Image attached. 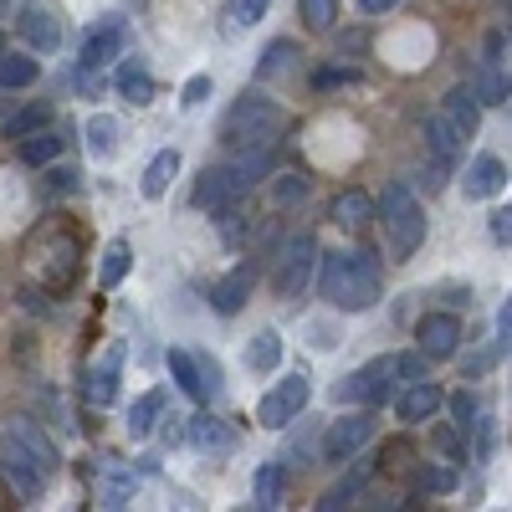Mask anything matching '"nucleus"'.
Segmentation results:
<instances>
[{
  "label": "nucleus",
  "mask_w": 512,
  "mask_h": 512,
  "mask_svg": "<svg viewBox=\"0 0 512 512\" xmlns=\"http://www.w3.org/2000/svg\"><path fill=\"white\" fill-rule=\"evenodd\" d=\"M384 292V272H379V256L364 246L349 251H328L323 267H318V297L338 313H364L379 303Z\"/></svg>",
  "instance_id": "f257e3e1"
},
{
  "label": "nucleus",
  "mask_w": 512,
  "mask_h": 512,
  "mask_svg": "<svg viewBox=\"0 0 512 512\" xmlns=\"http://www.w3.org/2000/svg\"><path fill=\"white\" fill-rule=\"evenodd\" d=\"M277 128H282V108L267 103V98H256V93H246V98L231 103L221 139H226L231 154H241V149H251V144H277Z\"/></svg>",
  "instance_id": "f03ea898"
},
{
  "label": "nucleus",
  "mask_w": 512,
  "mask_h": 512,
  "mask_svg": "<svg viewBox=\"0 0 512 512\" xmlns=\"http://www.w3.org/2000/svg\"><path fill=\"white\" fill-rule=\"evenodd\" d=\"M374 216H384V231H390L395 262H410V256L420 251V241H425V216H420V205L410 200V190H405V185H384V190H379V205H374Z\"/></svg>",
  "instance_id": "7ed1b4c3"
},
{
  "label": "nucleus",
  "mask_w": 512,
  "mask_h": 512,
  "mask_svg": "<svg viewBox=\"0 0 512 512\" xmlns=\"http://www.w3.org/2000/svg\"><path fill=\"white\" fill-rule=\"evenodd\" d=\"M390 400H395V364L390 359H374V364L354 369L344 384H333V405H369V410H379Z\"/></svg>",
  "instance_id": "20e7f679"
},
{
  "label": "nucleus",
  "mask_w": 512,
  "mask_h": 512,
  "mask_svg": "<svg viewBox=\"0 0 512 512\" xmlns=\"http://www.w3.org/2000/svg\"><path fill=\"white\" fill-rule=\"evenodd\" d=\"M0 482H6V492L16 502H36L41 492H47V472L36 466V456L6 431L0 436Z\"/></svg>",
  "instance_id": "39448f33"
},
{
  "label": "nucleus",
  "mask_w": 512,
  "mask_h": 512,
  "mask_svg": "<svg viewBox=\"0 0 512 512\" xmlns=\"http://www.w3.org/2000/svg\"><path fill=\"white\" fill-rule=\"evenodd\" d=\"M313 267H318V241H313L308 231H303V236H292V241L282 246V262H277V277H272L277 297H303Z\"/></svg>",
  "instance_id": "423d86ee"
},
{
  "label": "nucleus",
  "mask_w": 512,
  "mask_h": 512,
  "mask_svg": "<svg viewBox=\"0 0 512 512\" xmlns=\"http://www.w3.org/2000/svg\"><path fill=\"white\" fill-rule=\"evenodd\" d=\"M374 441V415H344V420H333L328 425V436H323V461H354V451H364Z\"/></svg>",
  "instance_id": "0eeeda50"
},
{
  "label": "nucleus",
  "mask_w": 512,
  "mask_h": 512,
  "mask_svg": "<svg viewBox=\"0 0 512 512\" xmlns=\"http://www.w3.org/2000/svg\"><path fill=\"white\" fill-rule=\"evenodd\" d=\"M241 195H246V185H241V175L231 164H210L205 175L195 180V205L200 210H231Z\"/></svg>",
  "instance_id": "6e6552de"
},
{
  "label": "nucleus",
  "mask_w": 512,
  "mask_h": 512,
  "mask_svg": "<svg viewBox=\"0 0 512 512\" xmlns=\"http://www.w3.org/2000/svg\"><path fill=\"white\" fill-rule=\"evenodd\" d=\"M415 349H420L425 359H451V354L461 349V318H451V313L420 318V328H415Z\"/></svg>",
  "instance_id": "1a4fd4ad"
},
{
  "label": "nucleus",
  "mask_w": 512,
  "mask_h": 512,
  "mask_svg": "<svg viewBox=\"0 0 512 512\" xmlns=\"http://www.w3.org/2000/svg\"><path fill=\"white\" fill-rule=\"evenodd\" d=\"M395 405V415L405 420V425H420V420H431L441 405H446V395H441V384H431V379H415L405 395H395L390 400Z\"/></svg>",
  "instance_id": "9d476101"
},
{
  "label": "nucleus",
  "mask_w": 512,
  "mask_h": 512,
  "mask_svg": "<svg viewBox=\"0 0 512 512\" xmlns=\"http://www.w3.org/2000/svg\"><path fill=\"white\" fill-rule=\"evenodd\" d=\"M256 292V267H236V272H226L221 282H216V292H210V308H216L221 318H231V313H241L246 308V297Z\"/></svg>",
  "instance_id": "9b49d317"
},
{
  "label": "nucleus",
  "mask_w": 512,
  "mask_h": 512,
  "mask_svg": "<svg viewBox=\"0 0 512 512\" xmlns=\"http://www.w3.org/2000/svg\"><path fill=\"white\" fill-rule=\"evenodd\" d=\"M16 31H21V36L31 41L36 52H57V47H62V26H57V16H52L47 6H36V0H31V6L21 11Z\"/></svg>",
  "instance_id": "f8f14e48"
},
{
  "label": "nucleus",
  "mask_w": 512,
  "mask_h": 512,
  "mask_svg": "<svg viewBox=\"0 0 512 512\" xmlns=\"http://www.w3.org/2000/svg\"><path fill=\"white\" fill-rule=\"evenodd\" d=\"M441 118L456 139H472L477 134V123H482V103L472 98V88H451L446 103H441Z\"/></svg>",
  "instance_id": "ddd939ff"
},
{
  "label": "nucleus",
  "mask_w": 512,
  "mask_h": 512,
  "mask_svg": "<svg viewBox=\"0 0 512 512\" xmlns=\"http://www.w3.org/2000/svg\"><path fill=\"white\" fill-rule=\"evenodd\" d=\"M502 185H507V164L497 154H477L472 169H466V180H461V190L472 195V200H492Z\"/></svg>",
  "instance_id": "4468645a"
},
{
  "label": "nucleus",
  "mask_w": 512,
  "mask_h": 512,
  "mask_svg": "<svg viewBox=\"0 0 512 512\" xmlns=\"http://www.w3.org/2000/svg\"><path fill=\"white\" fill-rule=\"evenodd\" d=\"M118 52H123V26H118V21H103L98 31H88V41H82V67L103 72Z\"/></svg>",
  "instance_id": "2eb2a0df"
},
{
  "label": "nucleus",
  "mask_w": 512,
  "mask_h": 512,
  "mask_svg": "<svg viewBox=\"0 0 512 512\" xmlns=\"http://www.w3.org/2000/svg\"><path fill=\"white\" fill-rule=\"evenodd\" d=\"M11 436H16V441H21V446H26L31 456H36V466H41V472H47V477H52L57 466H62V451L52 446V436L41 431L36 420H16V425H11Z\"/></svg>",
  "instance_id": "dca6fc26"
},
{
  "label": "nucleus",
  "mask_w": 512,
  "mask_h": 512,
  "mask_svg": "<svg viewBox=\"0 0 512 512\" xmlns=\"http://www.w3.org/2000/svg\"><path fill=\"white\" fill-rule=\"evenodd\" d=\"M118 359H123V349H108V359L82 379V395H88V405H113V395H118Z\"/></svg>",
  "instance_id": "f3484780"
},
{
  "label": "nucleus",
  "mask_w": 512,
  "mask_h": 512,
  "mask_svg": "<svg viewBox=\"0 0 512 512\" xmlns=\"http://www.w3.org/2000/svg\"><path fill=\"white\" fill-rule=\"evenodd\" d=\"M333 221L344 226V231H369V221H374V200H369L364 190L338 195V200H333Z\"/></svg>",
  "instance_id": "a211bd4d"
},
{
  "label": "nucleus",
  "mask_w": 512,
  "mask_h": 512,
  "mask_svg": "<svg viewBox=\"0 0 512 512\" xmlns=\"http://www.w3.org/2000/svg\"><path fill=\"white\" fill-rule=\"evenodd\" d=\"M180 175V149H159L154 159H149V169H144V180H139V190L149 195V200H159L164 190H169V180Z\"/></svg>",
  "instance_id": "6ab92c4d"
},
{
  "label": "nucleus",
  "mask_w": 512,
  "mask_h": 512,
  "mask_svg": "<svg viewBox=\"0 0 512 512\" xmlns=\"http://www.w3.org/2000/svg\"><path fill=\"white\" fill-rule=\"evenodd\" d=\"M282 487H287V472H282L277 461L256 466V477H251V502L262 507V512H272V507H282Z\"/></svg>",
  "instance_id": "aec40b11"
},
{
  "label": "nucleus",
  "mask_w": 512,
  "mask_h": 512,
  "mask_svg": "<svg viewBox=\"0 0 512 512\" xmlns=\"http://www.w3.org/2000/svg\"><path fill=\"white\" fill-rule=\"evenodd\" d=\"M190 441L200 446V451H236V431L231 425H221V420H210V415H195L190 420Z\"/></svg>",
  "instance_id": "412c9836"
},
{
  "label": "nucleus",
  "mask_w": 512,
  "mask_h": 512,
  "mask_svg": "<svg viewBox=\"0 0 512 512\" xmlns=\"http://www.w3.org/2000/svg\"><path fill=\"white\" fill-rule=\"evenodd\" d=\"M113 88H118V98H128L134 108H149V103H154V77H149L139 62H134V67H118Z\"/></svg>",
  "instance_id": "4be33fe9"
},
{
  "label": "nucleus",
  "mask_w": 512,
  "mask_h": 512,
  "mask_svg": "<svg viewBox=\"0 0 512 512\" xmlns=\"http://www.w3.org/2000/svg\"><path fill=\"white\" fill-rule=\"evenodd\" d=\"M21 149V164H57V154H62V134H52V128H36V134H26V139H16Z\"/></svg>",
  "instance_id": "5701e85b"
},
{
  "label": "nucleus",
  "mask_w": 512,
  "mask_h": 512,
  "mask_svg": "<svg viewBox=\"0 0 512 512\" xmlns=\"http://www.w3.org/2000/svg\"><path fill=\"white\" fill-rule=\"evenodd\" d=\"M164 364H169V374H175V384L190 395V400H210L205 395V379H200V364H195V354H185V349H169L164 354Z\"/></svg>",
  "instance_id": "b1692460"
},
{
  "label": "nucleus",
  "mask_w": 512,
  "mask_h": 512,
  "mask_svg": "<svg viewBox=\"0 0 512 512\" xmlns=\"http://www.w3.org/2000/svg\"><path fill=\"white\" fill-rule=\"evenodd\" d=\"M246 364H251L256 374L277 369V364H282V333H277V328H262V333H256L251 344H246Z\"/></svg>",
  "instance_id": "393cba45"
},
{
  "label": "nucleus",
  "mask_w": 512,
  "mask_h": 512,
  "mask_svg": "<svg viewBox=\"0 0 512 512\" xmlns=\"http://www.w3.org/2000/svg\"><path fill=\"white\" fill-rule=\"evenodd\" d=\"M420 139H425V149H431V159H441V164H451V159H456V144H461L451 128H446L441 113H431V118L420 123Z\"/></svg>",
  "instance_id": "a878e982"
},
{
  "label": "nucleus",
  "mask_w": 512,
  "mask_h": 512,
  "mask_svg": "<svg viewBox=\"0 0 512 512\" xmlns=\"http://www.w3.org/2000/svg\"><path fill=\"white\" fill-rule=\"evenodd\" d=\"M36 128H52V103H26L21 113L6 118L0 134H6V139H26V134H36Z\"/></svg>",
  "instance_id": "bb28decb"
},
{
  "label": "nucleus",
  "mask_w": 512,
  "mask_h": 512,
  "mask_svg": "<svg viewBox=\"0 0 512 512\" xmlns=\"http://www.w3.org/2000/svg\"><path fill=\"white\" fill-rule=\"evenodd\" d=\"M159 410H164V390H149V395H139V400H134V410H128V436H134V441H144V436L154 431Z\"/></svg>",
  "instance_id": "cd10ccee"
},
{
  "label": "nucleus",
  "mask_w": 512,
  "mask_h": 512,
  "mask_svg": "<svg viewBox=\"0 0 512 512\" xmlns=\"http://www.w3.org/2000/svg\"><path fill=\"white\" fill-rule=\"evenodd\" d=\"M272 395H277V400H282L292 415H303V410H308V400H313V384H308V374H303V369H292V374L277 384Z\"/></svg>",
  "instance_id": "c85d7f7f"
},
{
  "label": "nucleus",
  "mask_w": 512,
  "mask_h": 512,
  "mask_svg": "<svg viewBox=\"0 0 512 512\" xmlns=\"http://www.w3.org/2000/svg\"><path fill=\"white\" fill-rule=\"evenodd\" d=\"M88 149H93V159H108L118 149V118H108V113L88 118Z\"/></svg>",
  "instance_id": "c756f323"
},
{
  "label": "nucleus",
  "mask_w": 512,
  "mask_h": 512,
  "mask_svg": "<svg viewBox=\"0 0 512 512\" xmlns=\"http://www.w3.org/2000/svg\"><path fill=\"white\" fill-rule=\"evenodd\" d=\"M31 82H36V62L31 57L0 52V88H31Z\"/></svg>",
  "instance_id": "7c9ffc66"
},
{
  "label": "nucleus",
  "mask_w": 512,
  "mask_h": 512,
  "mask_svg": "<svg viewBox=\"0 0 512 512\" xmlns=\"http://www.w3.org/2000/svg\"><path fill=\"white\" fill-rule=\"evenodd\" d=\"M123 272H128V241H108L103 267H98V282H103V287H118Z\"/></svg>",
  "instance_id": "2f4dec72"
},
{
  "label": "nucleus",
  "mask_w": 512,
  "mask_h": 512,
  "mask_svg": "<svg viewBox=\"0 0 512 512\" xmlns=\"http://www.w3.org/2000/svg\"><path fill=\"white\" fill-rule=\"evenodd\" d=\"M297 11H303L308 31H328L338 21V0H297Z\"/></svg>",
  "instance_id": "473e14b6"
},
{
  "label": "nucleus",
  "mask_w": 512,
  "mask_h": 512,
  "mask_svg": "<svg viewBox=\"0 0 512 512\" xmlns=\"http://www.w3.org/2000/svg\"><path fill=\"white\" fill-rule=\"evenodd\" d=\"M297 57V47H292V41H272V47H267V57L262 62H256V82H267V77H277L287 62Z\"/></svg>",
  "instance_id": "72a5a7b5"
},
{
  "label": "nucleus",
  "mask_w": 512,
  "mask_h": 512,
  "mask_svg": "<svg viewBox=\"0 0 512 512\" xmlns=\"http://www.w3.org/2000/svg\"><path fill=\"white\" fill-rule=\"evenodd\" d=\"M472 98L477 103H507V67H487L482 72V88Z\"/></svg>",
  "instance_id": "f704fd0d"
},
{
  "label": "nucleus",
  "mask_w": 512,
  "mask_h": 512,
  "mask_svg": "<svg viewBox=\"0 0 512 512\" xmlns=\"http://www.w3.org/2000/svg\"><path fill=\"white\" fill-rule=\"evenodd\" d=\"M359 487H364V472H354V477H344V482H338V487H328L318 507H323V512H338V507H349Z\"/></svg>",
  "instance_id": "c9c22d12"
},
{
  "label": "nucleus",
  "mask_w": 512,
  "mask_h": 512,
  "mask_svg": "<svg viewBox=\"0 0 512 512\" xmlns=\"http://www.w3.org/2000/svg\"><path fill=\"white\" fill-rule=\"evenodd\" d=\"M354 82H364L354 67H318V72H313V88H318V93H328V88H354Z\"/></svg>",
  "instance_id": "e433bc0d"
},
{
  "label": "nucleus",
  "mask_w": 512,
  "mask_h": 512,
  "mask_svg": "<svg viewBox=\"0 0 512 512\" xmlns=\"http://www.w3.org/2000/svg\"><path fill=\"white\" fill-rule=\"evenodd\" d=\"M446 405H451V415H456V431H461V441H466V425H477V395H472V390H456Z\"/></svg>",
  "instance_id": "4c0bfd02"
},
{
  "label": "nucleus",
  "mask_w": 512,
  "mask_h": 512,
  "mask_svg": "<svg viewBox=\"0 0 512 512\" xmlns=\"http://www.w3.org/2000/svg\"><path fill=\"white\" fill-rule=\"evenodd\" d=\"M390 364H395V379H405V384H415V379H425V369H431V359H425L420 349H410V354H395Z\"/></svg>",
  "instance_id": "58836bf2"
},
{
  "label": "nucleus",
  "mask_w": 512,
  "mask_h": 512,
  "mask_svg": "<svg viewBox=\"0 0 512 512\" xmlns=\"http://www.w3.org/2000/svg\"><path fill=\"white\" fill-rule=\"evenodd\" d=\"M256 420H262L267 431H282V425H287V420H297V415H292V410H287V405H282L277 395H267L262 405H256Z\"/></svg>",
  "instance_id": "ea45409f"
},
{
  "label": "nucleus",
  "mask_w": 512,
  "mask_h": 512,
  "mask_svg": "<svg viewBox=\"0 0 512 512\" xmlns=\"http://www.w3.org/2000/svg\"><path fill=\"white\" fill-rule=\"evenodd\" d=\"M415 482H420V487H431V492H446L456 477L446 472V466H425V472H415Z\"/></svg>",
  "instance_id": "a19ab883"
},
{
  "label": "nucleus",
  "mask_w": 512,
  "mask_h": 512,
  "mask_svg": "<svg viewBox=\"0 0 512 512\" xmlns=\"http://www.w3.org/2000/svg\"><path fill=\"white\" fill-rule=\"evenodd\" d=\"M267 6H272V0H236V21L241 26H256V21L267 16Z\"/></svg>",
  "instance_id": "79ce46f5"
},
{
  "label": "nucleus",
  "mask_w": 512,
  "mask_h": 512,
  "mask_svg": "<svg viewBox=\"0 0 512 512\" xmlns=\"http://www.w3.org/2000/svg\"><path fill=\"white\" fill-rule=\"evenodd\" d=\"M205 98H210V77H205V72H195V77L185 82V108H200Z\"/></svg>",
  "instance_id": "37998d69"
},
{
  "label": "nucleus",
  "mask_w": 512,
  "mask_h": 512,
  "mask_svg": "<svg viewBox=\"0 0 512 512\" xmlns=\"http://www.w3.org/2000/svg\"><path fill=\"white\" fill-rule=\"evenodd\" d=\"M303 195H308V180H303V175H287V180H277V200H282V205L303 200Z\"/></svg>",
  "instance_id": "c03bdc74"
},
{
  "label": "nucleus",
  "mask_w": 512,
  "mask_h": 512,
  "mask_svg": "<svg viewBox=\"0 0 512 512\" xmlns=\"http://www.w3.org/2000/svg\"><path fill=\"white\" fill-rule=\"evenodd\" d=\"M487 231H492V241H512V210H492V221H487Z\"/></svg>",
  "instance_id": "a18cd8bd"
},
{
  "label": "nucleus",
  "mask_w": 512,
  "mask_h": 512,
  "mask_svg": "<svg viewBox=\"0 0 512 512\" xmlns=\"http://www.w3.org/2000/svg\"><path fill=\"white\" fill-rule=\"evenodd\" d=\"M502 52H507V31H487V67H502Z\"/></svg>",
  "instance_id": "49530a36"
},
{
  "label": "nucleus",
  "mask_w": 512,
  "mask_h": 512,
  "mask_svg": "<svg viewBox=\"0 0 512 512\" xmlns=\"http://www.w3.org/2000/svg\"><path fill=\"white\" fill-rule=\"evenodd\" d=\"M77 180H72V169H52V180H47V190H57V195H67Z\"/></svg>",
  "instance_id": "de8ad7c7"
},
{
  "label": "nucleus",
  "mask_w": 512,
  "mask_h": 512,
  "mask_svg": "<svg viewBox=\"0 0 512 512\" xmlns=\"http://www.w3.org/2000/svg\"><path fill=\"white\" fill-rule=\"evenodd\" d=\"M400 6V0H359V11L364 16H379V11H395Z\"/></svg>",
  "instance_id": "09e8293b"
},
{
  "label": "nucleus",
  "mask_w": 512,
  "mask_h": 512,
  "mask_svg": "<svg viewBox=\"0 0 512 512\" xmlns=\"http://www.w3.org/2000/svg\"><path fill=\"white\" fill-rule=\"evenodd\" d=\"M497 333H502V349H507V333H512V313H507V303L497 308Z\"/></svg>",
  "instance_id": "8fccbe9b"
},
{
  "label": "nucleus",
  "mask_w": 512,
  "mask_h": 512,
  "mask_svg": "<svg viewBox=\"0 0 512 512\" xmlns=\"http://www.w3.org/2000/svg\"><path fill=\"white\" fill-rule=\"evenodd\" d=\"M0 47H6V36H0Z\"/></svg>",
  "instance_id": "3c124183"
}]
</instances>
